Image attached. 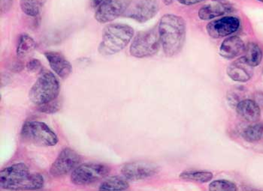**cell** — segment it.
<instances>
[{"mask_svg":"<svg viewBox=\"0 0 263 191\" xmlns=\"http://www.w3.org/2000/svg\"><path fill=\"white\" fill-rule=\"evenodd\" d=\"M0 186L9 190H35L44 186V178L40 173H31L24 163H15L0 173Z\"/></svg>","mask_w":263,"mask_h":191,"instance_id":"obj_1","label":"cell"},{"mask_svg":"<svg viewBox=\"0 0 263 191\" xmlns=\"http://www.w3.org/2000/svg\"><path fill=\"white\" fill-rule=\"evenodd\" d=\"M158 32L164 53L174 56L182 50L186 38V24L182 17L172 14L162 16Z\"/></svg>","mask_w":263,"mask_h":191,"instance_id":"obj_2","label":"cell"},{"mask_svg":"<svg viewBox=\"0 0 263 191\" xmlns=\"http://www.w3.org/2000/svg\"><path fill=\"white\" fill-rule=\"evenodd\" d=\"M134 36V30L126 24H111L105 26L99 45V53L112 56L124 49Z\"/></svg>","mask_w":263,"mask_h":191,"instance_id":"obj_3","label":"cell"},{"mask_svg":"<svg viewBox=\"0 0 263 191\" xmlns=\"http://www.w3.org/2000/svg\"><path fill=\"white\" fill-rule=\"evenodd\" d=\"M60 89L56 76L51 71H44L30 89L29 98L34 104L40 106L56 100Z\"/></svg>","mask_w":263,"mask_h":191,"instance_id":"obj_4","label":"cell"},{"mask_svg":"<svg viewBox=\"0 0 263 191\" xmlns=\"http://www.w3.org/2000/svg\"><path fill=\"white\" fill-rule=\"evenodd\" d=\"M21 136L24 142L36 146L51 147L58 142L56 134L42 121H26L21 129Z\"/></svg>","mask_w":263,"mask_h":191,"instance_id":"obj_5","label":"cell"},{"mask_svg":"<svg viewBox=\"0 0 263 191\" xmlns=\"http://www.w3.org/2000/svg\"><path fill=\"white\" fill-rule=\"evenodd\" d=\"M160 44V35L155 28L141 31L133 38L129 53L131 56L139 59L150 57L158 53Z\"/></svg>","mask_w":263,"mask_h":191,"instance_id":"obj_6","label":"cell"},{"mask_svg":"<svg viewBox=\"0 0 263 191\" xmlns=\"http://www.w3.org/2000/svg\"><path fill=\"white\" fill-rule=\"evenodd\" d=\"M109 173V166L103 163H82L71 173V181L76 185H89L105 179Z\"/></svg>","mask_w":263,"mask_h":191,"instance_id":"obj_7","label":"cell"},{"mask_svg":"<svg viewBox=\"0 0 263 191\" xmlns=\"http://www.w3.org/2000/svg\"><path fill=\"white\" fill-rule=\"evenodd\" d=\"M159 9L158 0H135L123 16L139 23H144L155 17Z\"/></svg>","mask_w":263,"mask_h":191,"instance_id":"obj_8","label":"cell"},{"mask_svg":"<svg viewBox=\"0 0 263 191\" xmlns=\"http://www.w3.org/2000/svg\"><path fill=\"white\" fill-rule=\"evenodd\" d=\"M132 3L133 0H105L96 11V20L100 24L115 20L124 14Z\"/></svg>","mask_w":263,"mask_h":191,"instance_id":"obj_9","label":"cell"},{"mask_svg":"<svg viewBox=\"0 0 263 191\" xmlns=\"http://www.w3.org/2000/svg\"><path fill=\"white\" fill-rule=\"evenodd\" d=\"M81 160V155L74 150L70 148H64L51 165L50 174L54 177L67 175L80 164Z\"/></svg>","mask_w":263,"mask_h":191,"instance_id":"obj_10","label":"cell"},{"mask_svg":"<svg viewBox=\"0 0 263 191\" xmlns=\"http://www.w3.org/2000/svg\"><path fill=\"white\" fill-rule=\"evenodd\" d=\"M159 167L150 162L136 161L126 163L121 169L123 177L129 181H140L155 176Z\"/></svg>","mask_w":263,"mask_h":191,"instance_id":"obj_11","label":"cell"},{"mask_svg":"<svg viewBox=\"0 0 263 191\" xmlns=\"http://www.w3.org/2000/svg\"><path fill=\"white\" fill-rule=\"evenodd\" d=\"M240 24H241L238 17L226 16L218 20L209 23L206 27V30L211 38L217 39L235 33L239 29Z\"/></svg>","mask_w":263,"mask_h":191,"instance_id":"obj_12","label":"cell"},{"mask_svg":"<svg viewBox=\"0 0 263 191\" xmlns=\"http://www.w3.org/2000/svg\"><path fill=\"white\" fill-rule=\"evenodd\" d=\"M235 11L233 5L228 0H212L199 11V17L202 20H210L216 17L231 14Z\"/></svg>","mask_w":263,"mask_h":191,"instance_id":"obj_13","label":"cell"},{"mask_svg":"<svg viewBox=\"0 0 263 191\" xmlns=\"http://www.w3.org/2000/svg\"><path fill=\"white\" fill-rule=\"evenodd\" d=\"M227 74L232 80L236 82H245L252 78L253 67L250 66L242 56L232 62L227 68Z\"/></svg>","mask_w":263,"mask_h":191,"instance_id":"obj_14","label":"cell"},{"mask_svg":"<svg viewBox=\"0 0 263 191\" xmlns=\"http://www.w3.org/2000/svg\"><path fill=\"white\" fill-rule=\"evenodd\" d=\"M45 57L49 63L52 70L61 79H66L72 72V66L61 53L49 51L45 53Z\"/></svg>","mask_w":263,"mask_h":191,"instance_id":"obj_15","label":"cell"},{"mask_svg":"<svg viewBox=\"0 0 263 191\" xmlns=\"http://www.w3.org/2000/svg\"><path fill=\"white\" fill-rule=\"evenodd\" d=\"M245 45L243 40L238 36L228 37L222 42L220 47V54L227 59H233L245 51Z\"/></svg>","mask_w":263,"mask_h":191,"instance_id":"obj_16","label":"cell"},{"mask_svg":"<svg viewBox=\"0 0 263 191\" xmlns=\"http://www.w3.org/2000/svg\"><path fill=\"white\" fill-rule=\"evenodd\" d=\"M236 111L241 119L249 122H256L260 119V108L253 100L246 99L240 101L237 105Z\"/></svg>","mask_w":263,"mask_h":191,"instance_id":"obj_17","label":"cell"},{"mask_svg":"<svg viewBox=\"0 0 263 191\" xmlns=\"http://www.w3.org/2000/svg\"><path fill=\"white\" fill-rule=\"evenodd\" d=\"M243 56L247 62L252 66L256 67L260 64L262 59V52L257 44L250 42L248 45H245Z\"/></svg>","mask_w":263,"mask_h":191,"instance_id":"obj_18","label":"cell"},{"mask_svg":"<svg viewBox=\"0 0 263 191\" xmlns=\"http://www.w3.org/2000/svg\"><path fill=\"white\" fill-rule=\"evenodd\" d=\"M36 43L35 40L27 34H23L19 38L17 47V56L19 59H24L30 56L35 50Z\"/></svg>","mask_w":263,"mask_h":191,"instance_id":"obj_19","label":"cell"},{"mask_svg":"<svg viewBox=\"0 0 263 191\" xmlns=\"http://www.w3.org/2000/svg\"><path fill=\"white\" fill-rule=\"evenodd\" d=\"M126 178L119 176H111L103 181L100 186V190L121 191L129 188V184Z\"/></svg>","mask_w":263,"mask_h":191,"instance_id":"obj_20","label":"cell"},{"mask_svg":"<svg viewBox=\"0 0 263 191\" xmlns=\"http://www.w3.org/2000/svg\"><path fill=\"white\" fill-rule=\"evenodd\" d=\"M47 0H20L21 10L30 17H36L40 14Z\"/></svg>","mask_w":263,"mask_h":191,"instance_id":"obj_21","label":"cell"},{"mask_svg":"<svg viewBox=\"0 0 263 191\" xmlns=\"http://www.w3.org/2000/svg\"><path fill=\"white\" fill-rule=\"evenodd\" d=\"M180 178L183 180L196 181L199 183L209 182L213 179L212 173L209 171H189L180 174Z\"/></svg>","mask_w":263,"mask_h":191,"instance_id":"obj_22","label":"cell"},{"mask_svg":"<svg viewBox=\"0 0 263 191\" xmlns=\"http://www.w3.org/2000/svg\"><path fill=\"white\" fill-rule=\"evenodd\" d=\"M243 138L250 142H257L263 139V123L251 124L245 129L242 134Z\"/></svg>","mask_w":263,"mask_h":191,"instance_id":"obj_23","label":"cell"},{"mask_svg":"<svg viewBox=\"0 0 263 191\" xmlns=\"http://www.w3.org/2000/svg\"><path fill=\"white\" fill-rule=\"evenodd\" d=\"M209 190L212 191H235L238 190L236 184L227 180H216L209 184Z\"/></svg>","mask_w":263,"mask_h":191,"instance_id":"obj_24","label":"cell"},{"mask_svg":"<svg viewBox=\"0 0 263 191\" xmlns=\"http://www.w3.org/2000/svg\"><path fill=\"white\" fill-rule=\"evenodd\" d=\"M60 108H61V104H60L59 102L54 100V101L49 102V103L39 106V111L42 112V113L51 114V113H54L59 111Z\"/></svg>","mask_w":263,"mask_h":191,"instance_id":"obj_25","label":"cell"},{"mask_svg":"<svg viewBox=\"0 0 263 191\" xmlns=\"http://www.w3.org/2000/svg\"><path fill=\"white\" fill-rule=\"evenodd\" d=\"M26 67L30 72H36L42 68V63L39 59H32L27 63Z\"/></svg>","mask_w":263,"mask_h":191,"instance_id":"obj_26","label":"cell"},{"mask_svg":"<svg viewBox=\"0 0 263 191\" xmlns=\"http://www.w3.org/2000/svg\"><path fill=\"white\" fill-rule=\"evenodd\" d=\"M13 0H0V11L1 14H6L10 10Z\"/></svg>","mask_w":263,"mask_h":191,"instance_id":"obj_27","label":"cell"},{"mask_svg":"<svg viewBox=\"0 0 263 191\" xmlns=\"http://www.w3.org/2000/svg\"><path fill=\"white\" fill-rule=\"evenodd\" d=\"M178 3L184 6H193V5L199 4L205 0H177Z\"/></svg>","mask_w":263,"mask_h":191,"instance_id":"obj_28","label":"cell"},{"mask_svg":"<svg viewBox=\"0 0 263 191\" xmlns=\"http://www.w3.org/2000/svg\"><path fill=\"white\" fill-rule=\"evenodd\" d=\"M255 101L256 102L259 108H263V93L262 92H256L254 95Z\"/></svg>","mask_w":263,"mask_h":191,"instance_id":"obj_29","label":"cell"},{"mask_svg":"<svg viewBox=\"0 0 263 191\" xmlns=\"http://www.w3.org/2000/svg\"><path fill=\"white\" fill-rule=\"evenodd\" d=\"M105 1V0H90V4H91L92 8L97 9V8L100 7Z\"/></svg>","mask_w":263,"mask_h":191,"instance_id":"obj_30","label":"cell"},{"mask_svg":"<svg viewBox=\"0 0 263 191\" xmlns=\"http://www.w3.org/2000/svg\"><path fill=\"white\" fill-rule=\"evenodd\" d=\"M174 0H162V3H164V5L165 6H170V5L172 4Z\"/></svg>","mask_w":263,"mask_h":191,"instance_id":"obj_31","label":"cell"},{"mask_svg":"<svg viewBox=\"0 0 263 191\" xmlns=\"http://www.w3.org/2000/svg\"><path fill=\"white\" fill-rule=\"evenodd\" d=\"M258 1L260 2V3H263V0H258Z\"/></svg>","mask_w":263,"mask_h":191,"instance_id":"obj_32","label":"cell"}]
</instances>
